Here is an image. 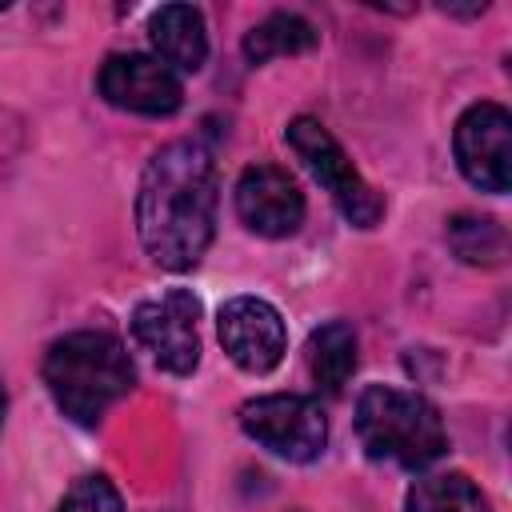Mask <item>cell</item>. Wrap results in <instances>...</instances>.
Here are the masks:
<instances>
[{
    "instance_id": "e0dca14e",
    "label": "cell",
    "mask_w": 512,
    "mask_h": 512,
    "mask_svg": "<svg viewBox=\"0 0 512 512\" xmlns=\"http://www.w3.org/2000/svg\"><path fill=\"white\" fill-rule=\"evenodd\" d=\"M4 408H8V400H4V388H0V424H4Z\"/></svg>"
},
{
    "instance_id": "4fadbf2b",
    "label": "cell",
    "mask_w": 512,
    "mask_h": 512,
    "mask_svg": "<svg viewBox=\"0 0 512 512\" xmlns=\"http://www.w3.org/2000/svg\"><path fill=\"white\" fill-rule=\"evenodd\" d=\"M320 44V32L312 28V20L296 16V12H272L264 16L248 36H244V60L248 64H264L272 56H296V52H312Z\"/></svg>"
},
{
    "instance_id": "7a4b0ae2",
    "label": "cell",
    "mask_w": 512,
    "mask_h": 512,
    "mask_svg": "<svg viewBox=\"0 0 512 512\" xmlns=\"http://www.w3.org/2000/svg\"><path fill=\"white\" fill-rule=\"evenodd\" d=\"M44 384L68 420L92 428L132 392L136 368L112 332H68L44 352Z\"/></svg>"
},
{
    "instance_id": "277c9868",
    "label": "cell",
    "mask_w": 512,
    "mask_h": 512,
    "mask_svg": "<svg viewBox=\"0 0 512 512\" xmlns=\"http://www.w3.org/2000/svg\"><path fill=\"white\" fill-rule=\"evenodd\" d=\"M288 144L300 156V164L312 172V180L332 196V204L340 208V216L356 228H376L384 216V200L380 192L352 168V160L344 156V148L336 144V136L312 120V116H296L288 124Z\"/></svg>"
},
{
    "instance_id": "5bb4252c",
    "label": "cell",
    "mask_w": 512,
    "mask_h": 512,
    "mask_svg": "<svg viewBox=\"0 0 512 512\" xmlns=\"http://www.w3.org/2000/svg\"><path fill=\"white\" fill-rule=\"evenodd\" d=\"M408 512H492L488 496L464 472L424 476L408 488Z\"/></svg>"
},
{
    "instance_id": "9a60e30c",
    "label": "cell",
    "mask_w": 512,
    "mask_h": 512,
    "mask_svg": "<svg viewBox=\"0 0 512 512\" xmlns=\"http://www.w3.org/2000/svg\"><path fill=\"white\" fill-rule=\"evenodd\" d=\"M448 244L468 264H500L504 256V228L488 216H456L448 224Z\"/></svg>"
},
{
    "instance_id": "6da1fadb",
    "label": "cell",
    "mask_w": 512,
    "mask_h": 512,
    "mask_svg": "<svg viewBox=\"0 0 512 512\" xmlns=\"http://www.w3.org/2000/svg\"><path fill=\"white\" fill-rule=\"evenodd\" d=\"M216 232V160L200 140L164 144L140 176L136 236L172 272L196 268Z\"/></svg>"
},
{
    "instance_id": "52a82bcc",
    "label": "cell",
    "mask_w": 512,
    "mask_h": 512,
    "mask_svg": "<svg viewBox=\"0 0 512 512\" xmlns=\"http://www.w3.org/2000/svg\"><path fill=\"white\" fill-rule=\"evenodd\" d=\"M456 160L468 184L480 192H508L512 184V116L508 108L480 100L456 120Z\"/></svg>"
},
{
    "instance_id": "3957f363",
    "label": "cell",
    "mask_w": 512,
    "mask_h": 512,
    "mask_svg": "<svg viewBox=\"0 0 512 512\" xmlns=\"http://www.w3.org/2000/svg\"><path fill=\"white\" fill-rule=\"evenodd\" d=\"M356 436L372 460H388L400 468H428L448 448L440 412L424 396L392 384H368L360 392Z\"/></svg>"
},
{
    "instance_id": "7c38bea8",
    "label": "cell",
    "mask_w": 512,
    "mask_h": 512,
    "mask_svg": "<svg viewBox=\"0 0 512 512\" xmlns=\"http://www.w3.org/2000/svg\"><path fill=\"white\" fill-rule=\"evenodd\" d=\"M308 368H312V380H316L328 396L344 392V384H348L352 372H356V332H352L344 320L320 324V328L308 336Z\"/></svg>"
},
{
    "instance_id": "ba28073f",
    "label": "cell",
    "mask_w": 512,
    "mask_h": 512,
    "mask_svg": "<svg viewBox=\"0 0 512 512\" xmlns=\"http://www.w3.org/2000/svg\"><path fill=\"white\" fill-rule=\"evenodd\" d=\"M216 336H220L224 352L232 356V364L252 376L272 372L288 348V328H284L280 312L260 296L224 300L220 316H216Z\"/></svg>"
},
{
    "instance_id": "9c48e42d",
    "label": "cell",
    "mask_w": 512,
    "mask_h": 512,
    "mask_svg": "<svg viewBox=\"0 0 512 512\" xmlns=\"http://www.w3.org/2000/svg\"><path fill=\"white\" fill-rule=\"evenodd\" d=\"M96 88L112 108L140 112V116H172L184 100L176 72L156 56H140V52L108 56L96 76Z\"/></svg>"
},
{
    "instance_id": "5b68a950",
    "label": "cell",
    "mask_w": 512,
    "mask_h": 512,
    "mask_svg": "<svg viewBox=\"0 0 512 512\" xmlns=\"http://www.w3.org/2000/svg\"><path fill=\"white\" fill-rule=\"evenodd\" d=\"M240 428L268 448L272 456H284L292 464H308L324 452L328 444V420L312 396L296 392H276V396H256L240 404Z\"/></svg>"
},
{
    "instance_id": "30bf717a",
    "label": "cell",
    "mask_w": 512,
    "mask_h": 512,
    "mask_svg": "<svg viewBox=\"0 0 512 512\" xmlns=\"http://www.w3.org/2000/svg\"><path fill=\"white\" fill-rule=\"evenodd\" d=\"M236 216L248 232L284 240L304 224V192L276 164H252L236 180Z\"/></svg>"
},
{
    "instance_id": "8992f818",
    "label": "cell",
    "mask_w": 512,
    "mask_h": 512,
    "mask_svg": "<svg viewBox=\"0 0 512 512\" xmlns=\"http://www.w3.org/2000/svg\"><path fill=\"white\" fill-rule=\"evenodd\" d=\"M200 300L188 288H168L164 296L140 300L132 312L136 344L172 376H188L200 364Z\"/></svg>"
},
{
    "instance_id": "2e32d148",
    "label": "cell",
    "mask_w": 512,
    "mask_h": 512,
    "mask_svg": "<svg viewBox=\"0 0 512 512\" xmlns=\"http://www.w3.org/2000/svg\"><path fill=\"white\" fill-rule=\"evenodd\" d=\"M56 512H124V504L108 476H84L64 492Z\"/></svg>"
},
{
    "instance_id": "8fae6325",
    "label": "cell",
    "mask_w": 512,
    "mask_h": 512,
    "mask_svg": "<svg viewBox=\"0 0 512 512\" xmlns=\"http://www.w3.org/2000/svg\"><path fill=\"white\" fill-rule=\"evenodd\" d=\"M148 40L160 56V64L180 68V72H200L208 56V32L204 16L192 4H164L148 16Z\"/></svg>"
}]
</instances>
